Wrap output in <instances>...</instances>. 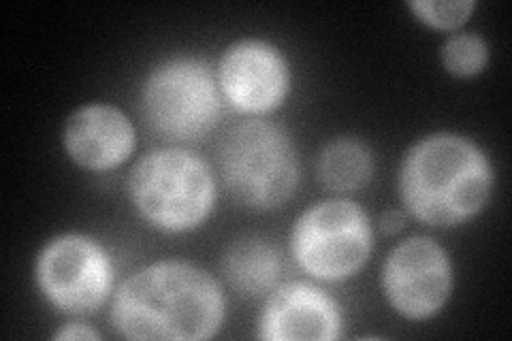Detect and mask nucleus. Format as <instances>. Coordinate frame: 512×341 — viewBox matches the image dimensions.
<instances>
[{
  "instance_id": "9d476101",
  "label": "nucleus",
  "mask_w": 512,
  "mask_h": 341,
  "mask_svg": "<svg viewBox=\"0 0 512 341\" xmlns=\"http://www.w3.org/2000/svg\"><path fill=\"white\" fill-rule=\"evenodd\" d=\"M342 335V312L325 290L308 282H291L269 292L259 320L265 341H333Z\"/></svg>"
},
{
  "instance_id": "39448f33",
  "label": "nucleus",
  "mask_w": 512,
  "mask_h": 341,
  "mask_svg": "<svg viewBox=\"0 0 512 341\" xmlns=\"http://www.w3.org/2000/svg\"><path fill=\"white\" fill-rule=\"evenodd\" d=\"M210 64L197 56L160 62L141 90L143 120L165 141H199L220 122L222 101Z\"/></svg>"
},
{
  "instance_id": "9b49d317",
  "label": "nucleus",
  "mask_w": 512,
  "mask_h": 341,
  "mask_svg": "<svg viewBox=\"0 0 512 341\" xmlns=\"http://www.w3.org/2000/svg\"><path fill=\"white\" fill-rule=\"evenodd\" d=\"M64 150L88 171H111L131 158L135 128L124 111L107 103L77 109L64 126Z\"/></svg>"
},
{
  "instance_id": "1a4fd4ad",
  "label": "nucleus",
  "mask_w": 512,
  "mask_h": 341,
  "mask_svg": "<svg viewBox=\"0 0 512 341\" xmlns=\"http://www.w3.org/2000/svg\"><path fill=\"white\" fill-rule=\"evenodd\" d=\"M218 86L235 109L265 116L276 111L291 92V67L274 43L242 39L224 52Z\"/></svg>"
},
{
  "instance_id": "20e7f679",
  "label": "nucleus",
  "mask_w": 512,
  "mask_h": 341,
  "mask_svg": "<svg viewBox=\"0 0 512 341\" xmlns=\"http://www.w3.org/2000/svg\"><path fill=\"white\" fill-rule=\"evenodd\" d=\"M128 192L139 216L165 233L195 231L212 216L216 180L199 156L180 148L156 150L128 177Z\"/></svg>"
},
{
  "instance_id": "f3484780",
  "label": "nucleus",
  "mask_w": 512,
  "mask_h": 341,
  "mask_svg": "<svg viewBox=\"0 0 512 341\" xmlns=\"http://www.w3.org/2000/svg\"><path fill=\"white\" fill-rule=\"evenodd\" d=\"M54 339L58 341H73V339H101V335L96 333L94 329L86 327V324H67V327H62Z\"/></svg>"
},
{
  "instance_id": "dca6fc26",
  "label": "nucleus",
  "mask_w": 512,
  "mask_h": 341,
  "mask_svg": "<svg viewBox=\"0 0 512 341\" xmlns=\"http://www.w3.org/2000/svg\"><path fill=\"white\" fill-rule=\"evenodd\" d=\"M406 222H408L406 211H402V209H387V211H382V216L378 218V229H380L382 235L395 237V235H399V233L406 229Z\"/></svg>"
},
{
  "instance_id": "423d86ee",
  "label": "nucleus",
  "mask_w": 512,
  "mask_h": 341,
  "mask_svg": "<svg viewBox=\"0 0 512 341\" xmlns=\"http://www.w3.org/2000/svg\"><path fill=\"white\" fill-rule=\"evenodd\" d=\"M372 222L352 201H323L303 211L293 226L295 263L320 282H344L370 261Z\"/></svg>"
},
{
  "instance_id": "f8f14e48",
  "label": "nucleus",
  "mask_w": 512,
  "mask_h": 341,
  "mask_svg": "<svg viewBox=\"0 0 512 341\" xmlns=\"http://www.w3.org/2000/svg\"><path fill=\"white\" fill-rule=\"evenodd\" d=\"M222 273L227 284L246 299L265 297L276 288L282 261L278 250L259 237L233 241L222 256Z\"/></svg>"
},
{
  "instance_id": "f257e3e1",
  "label": "nucleus",
  "mask_w": 512,
  "mask_h": 341,
  "mask_svg": "<svg viewBox=\"0 0 512 341\" xmlns=\"http://www.w3.org/2000/svg\"><path fill=\"white\" fill-rule=\"evenodd\" d=\"M224 322V295L210 273L160 261L126 278L111 303V324L126 339H212Z\"/></svg>"
},
{
  "instance_id": "2eb2a0df",
  "label": "nucleus",
  "mask_w": 512,
  "mask_h": 341,
  "mask_svg": "<svg viewBox=\"0 0 512 341\" xmlns=\"http://www.w3.org/2000/svg\"><path fill=\"white\" fill-rule=\"evenodd\" d=\"M408 9L416 15V20L438 30H457L470 20L476 9L474 0H448V3H436V0H416L408 3Z\"/></svg>"
},
{
  "instance_id": "0eeeda50",
  "label": "nucleus",
  "mask_w": 512,
  "mask_h": 341,
  "mask_svg": "<svg viewBox=\"0 0 512 341\" xmlns=\"http://www.w3.org/2000/svg\"><path fill=\"white\" fill-rule=\"evenodd\" d=\"M45 301L69 316L99 312L114 286V265L92 237L67 233L45 243L35 267Z\"/></svg>"
},
{
  "instance_id": "7ed1b4c3",
  "label": "nucleus",
  "mask_w": 512,
  "mask_h": 341,
  "mask_svg": "<svg viewBox=\"0 0 512 341\" xmlns=\"http://www.w3.org/2000/svg\"><path fill=\"white\" fill-rule=\"evenodd\" d=\"M216 158L224 188L248 209H278L297 192L295 143L274 122L248 120L233 126L220 139Z\"/></svg>"
},
{
  "instance_id": "f03ea898",
  "label": "nucleus",
  "mask_w": 512,
  "mask_h": 341,
  "mask_svg": "<svg viewBox=\"0 0 512 341\" xmlns=\"http://www.w3.org/2000/svg\"><path fill=\"white\" fill-rule=\"evenodd\" d=\"M493 167L468 137L436 133L416 141L399 169V197L429 226H457L483 211L493 192Z\"/></svg>"
},
{
  "instance_id": "ddd939ff",
  "label": "nucleus",
  "mask_w": 512,
  "mask_h": 341,
  "mask_svg": "<svg viewBox=\"0 0 512 341\" xmlns=\"http://www.w3.org/2000/svg\"><path fill=\"white\" fill-rule=\"evenodd\" d=\"M316 175L318 182L329 190H361L374 175L372 150L355 137L333 139L316 160Z\"/></svg>"
},
{
  "instance_id": "6e6552de",
  "label": "nucleus",
  "mask_w": 512,
  "mask_h": 341,
  "mask_svg": "<svg viewBox=\"0 0 512 341\" xmlns=\"http://www.w3.org/2000/svg\"><path fill=\"white\" fill-rule=\"evenodd\" d=\"M382 290L393 310L408 320H429L444 310L453 290L448 252L427 237L399 243L382 267Z\"/></svg>"
},
{
  "instance_id": "4468645a",
  "label": "nucleus",
  "mask_w": 512,
  "mask_h": 341,
  "mask_svg": "<svg viewBox=\"0 0 512 341\" xmlns=\"http://www.w3.org/2000/svg\"><path fill=\"white\" fill-rule=\"evenodd\" d=\"M489 62L487 41L476 32H461L442 45L444 69L455 77H474L483 73Z\"/></svg>"
}]
</instances>
